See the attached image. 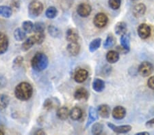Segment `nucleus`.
Masks as SVG:
<instances>
[{
  "instance_id": "e433bc0d",
  "label": "nucleus",
  "mask_w": 154,
  "mask_h": 135,
  "mask_svg": "<svg viewBox=\"0 0 154 135\" xmlns=\"http://www.w3.org/2000/svg\"><path fill=\"white\" fill-rule=\"evenodd\" d=\"M23 57H21V56H19V57H17L13 61V66L14 67L18 68L21 65V63H23Z\"/></svg>"
},
{
  "instance_id": "dca6fc26",
  "label": "nucleus",
  "mask_w": 154,
  "mask_h": 135,
  "mask_svg": "<svg viewBox=\"0 0 154 135\" xmlns=\"http://www.w3.org/2000/svg\"><path fill=\"white\" fill-rule=\"evenodd\" d=\"M36 44V40L34 36H32L29 37L28 38H27L26 40H25L23 44L21 45V49L22 51H28L29 49H30L33 45Z\"/></svg>"
},
{
  "instance_id": "1a4fd4ad",
  "label": "nucleus",
  "mask_w": 154,
  "mask_h": 135,
  "mask_svg": "<svg viewBox=\"0 0 154 135\" xmlns=\"http://www.w3.org/2000/svg\"><path fill=\"white\" fill-rule=\"evenodd\" d=\"M88 77V71L83 68H79L76 70L74 75V79L78 83H82L85 81Z\"/></svg>"
},
{
  "instance_id": "f8f14e48",
  "label": "nucleus",
  "mask_w": 154,
  "mask_h": 135,
  "mask_svg": "<svg viewBox=\"0 0 154 135\" xmlns=\"http://www.w3.org/2000/svg\"><path fill=\"white\" fill-rule=\"evenodd\" d=\"M146 7L144 4L140 3L136 4L132 9V14L136 18H140L145 14Z\"/></svg>"
},
{
  "instance_id": "2f4dec72",
  "label": "nucleus",
  "mask_w": 154,
  "mask_h": 135,
  "mask_svg": "<svg viewBox=\"0 0 154 135\" xmlns=\"http://www.w3.org/2000/svg\"><path fill=\"white\" fill-rule=\"evenodd\" d=\"M58 14V10L54 6L49 7L45 12V15L48 19H54Z\"/></svg>"
},
{
  "instance_id": "c85d7f7f",
  "label": "nucleus",
  "mask_w": 154,
  "mask_h": 135,
  "mask_svg": "<svg viewBox=\"0 0 154 135\" xmlns=\"http://www.w3.org/2000/svg\"><path fill=\"white\" fill-rule=\"evenodd\" d=\"M10 99L8 95L5 94H0V110L6 109L8 106Z\"/></svg>"
},
{
  "instance_id": "412c9836",
  "label": "nucleus",
  "mask_w": 154,
  "mask_h": 135,
  "mask_svg": "<svg viewBox=\"0 0 154 135\" xmlns=\"http://www.w3.org/2000/svg\"><path fill=\"white\" fill-rule=\"evenodd\" d=\"M69 111L68 108L66 107H60L59 109L57 110L56 115L57 117H58L61 120H66L68 119L69 116Z\"/></svg>"
},
{
  "instance_id": "72a5a7b5",
  "label": "nucleus",
  "mask_w": 154,
  "mask_h": 135,
  "mask_svg": "<svg viewBox=\"0 0 154 135\" xmlns=\"http://www.w3.org/2000/svg\"><path fill=\"white\" fill-rule=\"evenodd\" d=\"M54 98H48L43 103L44 109L47 110H50L53 109L55 105H54Z\"/></svg>"
},
{
  "instance_id": "ddd939ff",
  "label": "nucleus",
  "mask_w": 154,
  "mask_h": 135,
  "mask_svg": "<svg viewBox=\"0 0 154 135\" xmlns=\"http://www.w3.org/2000/svg\"><path fill=\"white\" fill-rule=\"evenodd\" d=\"M78 31L74 28L69 29L66 33V39L69 43H75L79 40Z\"/></svg>"
},
{
  "instance_id": "c756f323",
  "label": "nucleus",
  "mask_w": 154,
  "mask_h": 135,
  "mask_svg": "<svg viewBox=\"0 0 154 135\" xmlns=\"http://www.w3.org/2000/svg\"><path fill=\"white\" fill-rule=\"evenodd\" d=\"M103 130V126L100 123H95L92 127L91 132L93 134L98 135L102 133Z\"/></svg>"
},
{
  "instance_id": "7c9ffc66",
  "label": "nucleus",
  "mask_w": 154,
  "mask_h": 135,
  "mask_svg": "<svg viewBox=\"0 0 154 135\" xmlns=\"http://www.w3.org/2000/svg\"><path fill=\"white\" fill-rule=\"evenodd\" d=\"M22 29L25 31V32L27 34L31 33L32 31H33L34 29V24L32 21H24L23 23H22Z\"/></svg>"
},
{
  "instance_id": "f257e3e1",
  "label": "nucleus",
  "mask_w": 154,
  "mask_h": 135,
  "mask_svg": "<svg viewBox=\"0 0 154 135\" xmlns=\"http://www.w3.org/2000/svg\"><path fill=\"white\" fill-rule=\"evenodd\" d=\"M32 94H33V89L32 85L27 82L19 83V85H17L14 90L16 98L22 101L29 100L32 97Z\"/></svg>"
},
{
  "instance_id": "2eb2a0df",
  "label": "nucleus",
  "mask_w": 154,
  "mask_h": 135,
  "mask_svg": "<svg viewBox=\"0 0 154 135\" xmlns=\"http://www.w3.org/2000/svg\"><path fill=\"white\" fill-rule=\"evenodd\" d=\"M66 49L69 53L72 56H76L78 55L80 51V45L78 43V42L75 43H69V45L66 46Z\"/></svg>"
},
{
  "instance_id": "a19ab883",
  "label": "nucleus",
  "mask_w": 154,
  "mask_h": 135,
  "mask_svg": "<svg viewBox=\"0 0 154 135\" xmlns=\"http://www.w3.org/2000/svg\"><path fill=\"white\" fill-rule=\"evenodd\" d=\"M35 134H45V132L43 130H38V131L35 132Z\"/></svg>"
},
{
  "instance_id": "f3484780",
  "label": "nucleus",
  "mask_w": 154,
  "mask_h": 135,
  "mask_svg": "<svg viewBox=\"0 0 154 135\" xmlns=\"http://www.w3.org/2000/svg\"><path fill=\"white\" fill-rule=\"evenodd\" d=\"M98 117H99V113L97 112V110L94 109L93 107H91L90 109H89L88 119V121H87L86 127V128L88 127L92 123H93L94 122H95L96 120H97Z\"/></svg>"
},
{
  "instance_id": "393cba45",
  "label": "nucleus",
  "mask_w": 154,
  "mask_h": 135,
  "mask_svg": "<svg viewBox=\"0 0 154 135\" xmlns=\"http://www.w3.org/2000/svg\"><path fill=\"white\" fill-rule=\"evenodd\" d=\"M14 37L17 41H23L26 38V33L21 28H17L14 31Z\"/></svg>"
},
{
  "instance_id": "f704fd0d",
  "label": "nucleus",
  "mask_w": 154,
  "mask_h": 135,
  "mask_svg": "<svg viewBox=\"0 0 154 135\" xmlns=\"http://www.w3.org/2000/svg\"><path fill=\"white\" fill-rule=\"evenodd\" d=\"M48 32L52 37L54 38H58L60 36V31L59 29L53 25H49L48 27Z\"/></svg>"
},
{
  "instance_id": "20e7f679",
  "label": "nucleus",
  "mask_w": 154,
  "mask_h": 135,
  "mask_svg": "<svg viewBox=\"0 0 154 135\" xmlns=\"http://www.w3.org/2000/svg\"><path fill=\"white\" fill-rule=\"evenodd\" d=\"M154 70L153 66L149 61H143L138 66V71L139 75L143 77H147L153 73Z\"/></svg>"
},
{
  "instance_id": "7ed1b4c3",
  "label": "nucleus",
  "mask_w": 154,
  "mask_h": 135,
  "mask_svg": "<svg viewBox=\"0 0 154 135\" xmlns=\"http://www.w3.org/2000/svg\"><path fill=\"white\" fill-rule=\"evenodd\" d=\"M43 11V5L38 0L31 1L28 6V12L32 18L38 17Z\"/></svg>"
},
{
  "instance_id": "6ab92c4d",
  "label": "nucleus",
  "mask_w": 154,
  "mask_h": 135,
  "mask_svg": "<svg viewBox=\"0 0 154 135\" xmlns=\"http://www.w3.org/2000/svg\"><path fill=\"white\" fill-rule=\"evenodd\" d=\"M106 57L108 63H115L119 61V58H120V55H119V53L117 51H110L107 53Z\"/></svg>"
},
{
  "instance_id": "b1692460",
  "label": "nucleus",
  "mask_w": 154,
  "mask_h": 135,
  "mask_svg": "<svg viewBox=\"0 0 154 135\" xmlns=\"http://www.w3.org/2000/svg\"><path fill=\"white\" fill-rule=\"evenodd\" d=\"M121 47L125 49L127 52L130 51V38L127 34L122 35L120 38Z\"/></svg>"
},
{
  "instance_id": "5701e85b",
  "label": "nucleus",
  "mask_w": 154,
  "mask_h": 135,
  "mask_svg": "<svg viewBox=\"0 0 154 135\" xmlns=\"http://www.w3.org/2000/svg\"><path fill=\"white\" fill-rule=\"evenodd\" d=\"M93 89L96 92H101L105 89V82L100 78H95L93 83Z\"/></svg>"
},
{
  "instance_id": "0eeeda50",
  "label": "nucleus",
  "mask_w": 154,
  "mask_h": 135,
  "mask_svg": "<svg viewBox=\"0 0 154 135\" xmlns=\"http://www.w3.org/2000/svg\"><path fill=\"white\" fill-rule=\"evenodd\" d=\"M108 126L116 134H126L130 132L131 128L130 125H123V126H115L112 123H108Z\"/></svg>"
},
{
  "instance_id": "4be33fe9",
  "label": "nucleus",
  "mask_w": 154,
  "mask_h": 135,
  "mask_svg": "<svg viewBox=\"0 0 154 135\" xmlns=\"http://www.w3.org/2000/svg\"><path fill=\"white\" fill-rule=\"evenodd\" d=\"M82 110L79 107H73L70 110V113H69V116L71 118V119L75 120V121H77V120H79L80 118H82Z\"/></svg>"
},
{
  "instance_id": "39448f33",
  "label": "nucleus",
  "mask_w": 154,
  "mask_h": 135,
  "mask_svg": "<svg viewBox=\"0 0 154 135\" xmlns=\"http://www.w3.org/2000/svg\"><path fill=\"white\" fill-rule=\"evenodd\" d=\"M108 22V18L106 14L102 12L97 14L93 19V24L96 28H103L105 27Z\"/></svg>"
},
{
  "instance_id": "9d476101",
  "label": "nucleus",
  "mask_w": 154,
  "mask_h": 135,
  "mask_svg": "<svg viewBox=\"0 0 154 135\" xmlns=\"http://www.w3.org/2000/svg\"><path fill=\"white\" fill-rule=\"evenodd\" d=\"M112 115L113 118L115 119H123L126 115V110L122 106H117L114 108L112 112Z\"/></svg>"
},
{
  "instance_id": "58836bf2",
  "label": "nucleus",
  "mask_w": 154,
  "mask_h": 135,
  "mask_svg": "<svg viewBox=\"0 0 154 135\" xmlns=\"http://www.w3.org/2000/svg\"><path fill=\"white\" fill-rule=\"evenodd\" d=\"M147 85L150 89L154 90V76L149 78L147 81Z\"/></svg>"
},
{
  "instance_id": "a211bd4d",
  "label": "nucleus",
  "mask_w": 154,
  "mask_h": 135,
  "mask_svg": "<svg viewBox=\"0 0 154 135\" xmlns=\"http://www.w3.org/2000/svg\"><path fill=\"white\" fill-rule=\"evenodd\" d=\"M115 31L116 35L122 36L124 34H126L127 31H128V26L125 22H119L116 24L115 27Z\"/></svg>"
},
{
  "instance_id": "423d86ee",
  "label": "nucleus",
  "mask_w": 154,
  "mask_h": 135,
  "mask_svg": "<svg viewBox=\"0 0 154 135\" xmlns=\"http://www.w3.org/2000/svg\"><path fill=\"white\" fill-rule=\"evenodd\" d=\"M138 35L143 40H145L149 38L151 34V29L149 25L142 23L138 26L137 29Z\"/></svg>"
},
{
  "instance_id": "f03ea898",
  "label": "nucleus",
  "mask_w": 154,
  "mask_h": 135,
  "mask_svg": "<svg viewBox=\"0 0 154 135\" xmlns=\"http://www.w3.org/2000/svg\"><path fill=\"white\" fill-rule=\"evenodd\" d=\"M49 64L48 57L43 53H36L31 60V66L36 72H41L45 70Z\"/></svg>"
},
{
  "instance_id": "ea45409f",
  "label": "nucleus",
  "mask_w": 154,
  "mask_h": 135,
  "mask_svg": "<svg viewBox=\"0 0 154 135\" xmlns=\"http://www.w3.org/2000/svg\"><path fill=\"white\" fill-rule=\"evenodd\" d=\"M153 125H154V117L146 122V126H153Z\"/></svg>"
},
{
  "instance_id": "a878e982",
  "label": "nucleus",
  "mask_w": 154,
  "mask_h": 135,
  "mask_svg": "<svg viewBox=\"0 0 154 135\" xmlns=\"http://www.w3.org/2000/svg\"><path fill=\"white\" fill-rule=\"evenodd\" d=\"M12 14L11 8L6 6H0V16L4 18H10Z\"/></svg>"
},
{
  "instance_id": "6e6552de",
  "label": "nucleus",
  "mask_w": 154,
  "mask_h": 135,
  "mask_svg": "<svg viewBox=\"0 0 154 135\" xmlns=\"http://www.w3.org/2000/svg\"><path fill=\"white\" fill-rule=\"evenodd\" d=\"M92 11L91 6L88 4L82 3L78 5L77 8V12L78 15L82 17H87L90 15Z\"/></svg>"
},
{
  "instance_id": "9b49d317",
  "label": "nucleus",
  "mask_w": 154,
  "mask_h": 135,
  "mask_svg": "<svg viewBox=\"0 0 154 135\" xmlns=\"http://www.w3.org/2000/svg\"><path fill=\"white\" fill-rule=\"evenodd\" d=\"M9 41L8 36L0 31V55L4 54L8 50Z\"/></svg>"
},
{
  "instance_id": "37998d69",
  "label": "nucleus",
  "mask_w": 154,
  "mask_h": 135,
  "mask_svg": "<svg viewBox=\"0 0 154 135\" xmlns=\"http://www.w3.org/2000/svg\"><path fill=\"white\" fill-rule=\"evenodd\" d=\"M3 134H4V132L0 130V135H3Z\"/></svg>"
},
{
  "instance_id": "4c0bfd02",
  "label": "nucleus",
  "mask_w": 154,
  "mask_h": 135,
  "mask_svg": "<svg viewBox=\"0 0 154 135\" xmlns=\"http://www.w3.org/2000/svg\"><path fill=\"white\" fill-rule=\"evenodd\" d=\"M35 37L36 40V44H41L43 43L45 39V34L44 33L41 34H36L35 35H34Z\"/></svg>"
},
{
  "instance_id": "bb28decb",
  "label": "nucleus",
  "mask_w": 154,
  "mask_h": 135,
  "mask_svg": "<svg viewBox=\"0 0 154 135\" xmlns=\"http://www.w3.org/2000/svg\"><path fill=\"white\" fill-rule=\"evenodd\" d=\"M101 44V38H96L91 42L89 45V51L91 53H94L97 49L100 47Z\"/></svg>"
},
{
  "instance_id": "c03bdc74",
  "label": "nucleus",
  "mask_w": 154,
  "mask_h": 135,
  "mask_svg": "<svg viewBox=\"0 0 154 135\" xmlns=\"http://www.w3.org/2000/svg\"><path fill=\"white\" fill-rule=\"evenodd\" d=\"M132 1H136V0H132Z\"/></svg>"
},
{
  "instance_id": "aec40b11",
  "label": "nucleus",
  "mask_w": 154,
  "mask_h": 135,
  "mask_svg": "<svg viewBox=\"0 0 154 135\" xmlns=\"http://www.w3.org/2000/svg\"><path fill=\"white\" fill-rule=\"evenodd\" d=\"M74 98L78 100H86L88 98V93L87 90L83 87L78 88L74 94Z\"/></svg>"
},
{
  "instance_id": "cd10ccee",
  "label": "nucleus",
  "mask_w": 154,
  "mask_h": 135,
  "mask_svg": "<svg viewBox=\"0 0 154 135\" xmlns=\"http://www.w3.org/2000/svg\"><path fill=\"white\" fill-rule=\"evenodd\" d=\"M116 40L112 34H109V35L107 36L105 42L103 43V47L104 48H109L112 47V46L115 45Z\"/></svg>"
},
{
  "instance_id": "79ce46f5",
  "label": "nucleus",
  "mask_w": 154,
  "mask_h": 135,
  "mask_svg": "<svg viewBox=\"0 0 154 135\" xmlns=\"http://www.w3.org/2000/svg\"><path fill=\"white\" fill-rule=\"evenodd\" d=\"M136 135H141V134H150L147 132H138V133H136Z\"/></svg>"
},
{
  "instance_id": "473e14b6",
  "label": "nucleus",
  "mask_w": 154,
  "mask_h": 135,
  "mask_svg": "<svg viewBox=\"0 0 154 135\" xmlns=\"http://www.w3.org/2000/svg\"><path fill=\"white\" fill-rule=\"evenodd\" d=\"M45 29V25L42 22H36L34 24L33 31L35 34H41L44 33Z\"/></svg>"
},
{
  "instance_id": "c9c22d12",
  "label": "nucleus",
  "mask_w": 154,
  "mask_h": 135,
  "mask_svg": "<svg viewBox=\"0 0 154 135\" xmlns=\"http://www.w3.org/2000/svg\"><path fill=\"white\" fill-rule=\"evenodd\" d=\"M108 5L112 10H118L121 7V0H108Z\"/></svg>"
},
{
  "instance_id": "4468645a",
  "label": "nucleus",
  "mask_w": 154,
  "mask_h": 135,
  "mask_svg": "<svg viewBox=\"0 0 154 135\" xmlns=\"http://www.w3.org/2000/svg\"><path fill=\"white\" fill-rule=\"evenodd\" d=\"M99 115L104 119H107L110 117L111 109L110 107L107 104H101L97 108Z\"/></svg>"
}]
</instances>
